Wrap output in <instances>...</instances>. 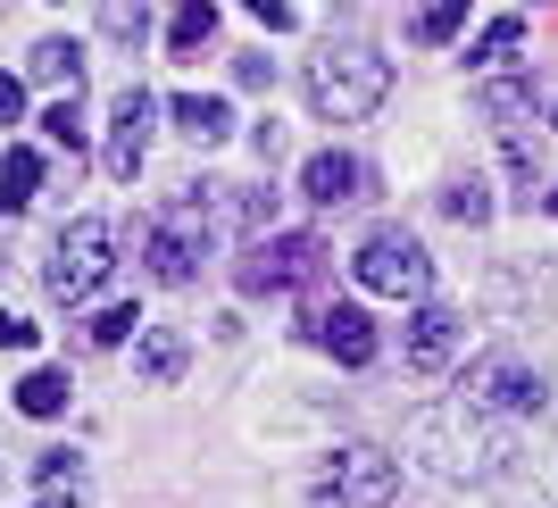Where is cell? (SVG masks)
<instances>
[{
  "label": "cell",
  "mask_w": 558,
  "mask_h": 508,
  "mask_svg": "<svg viewBox=\"0 0 558 508\" xmlns=\"http://www.w3.org/2000/svg\"><path fill=\"white\" fill-rule=\"evenodd\" d=\"M492 409H475V400H434V409H417V425H409V450H417L442 484H484V475H500V467L517 459V442L500 434V425H484Z\"/></svg>",
  "instance_id": "obj_1"
},
{
  "label": "cell",
  "mask_w": 558,
  "mask_h": 508,
  "mask_svg": "<svg viewBox=\"0 0 558 508\" xmlns=\"http://www.w3.org/2000/svg\"><path fill=\"white\" fill-rule=\"evenodd\" d=\"M392 93V59H375L367 43H326L308 59V109L326 125H367Z\"/></svg>",
  "instance_id": "obj_2"
},
{
  "label": "cell",
  "mask_w": 558,
  "mask_h": 508,
  "mask_svg": "<svg viewBox=\"0 0 558 508\" xmlns=\"http://www.w3.org/2000/svg\"><path fill=\"white\" fill-rule=\"evenodd\" d=\"M117 242H109V226L100 217H68L59 226V242H50V267H43V283H50V301H93L100 283H109V267H117Z\"/></svg>",
  "instance_id": "obj_3"
},
{
  "label": "cell",
  "mask_w": 558,
  "mask_h": 508,
  "mask_svg": "<svg viewBox=\"0 0 558 508\" xmlns=\"http://www.w3.org/2000/svg\"><path fill=\"white\" fill-rule=\"evenodd\" d=\"M350 276L367 283V292H384V301H425L434 258H425V242H409V233H367L359 258H350Z\"/></svg>",
  "instance_id": "obj_4"
},
{
  "label": "cell",
  "mask_w": 558,
  "mask_h": 508,
  "mask_svg": "<svg viewBox=\"0 0 558 508\" xmlns=\"http://www.w3.org/2000/svg\"><path fill=\"white\" fill-rule=\"evenodd\" d=\"M201 233H209V201H201V184H184V201L142 233L150 276H159V283H192V267H201Z\"/></svg>",
  "instance_id": "obj_5"
},
{
  "label": "cell",
  "mask_w": 558,
  "mask_h": 508,
  "mask_svg": "<svg viewBox=\"0 0 558 508\" xmlns=\"http://www.w3.org/2000/svg\"><path fill=\"white\" fill-rule=\"evenodd\" d=\"M459 400H475V409H492V416H534L550 392H542V375L525 367L517 350H484V359L466 367V392Z\"/></svg>",
  "instance_id": "obj_6"
},
{
  "label": "cell",
  "mask_w": 558,
  "mask_h": 508,
  "mask_svg": "<svg viewBox=\"0 0 558 508\" xmlns=\"http://www.w3.org/2000/svg\"><path fill=\"white\" fill-rule=\"evenodd\" d=\"M317 276H326L317 233H276V242H251V258H242V292H301Z\"/></svg>",
  "instance_id": "obj_7"
},
{
  "label": "cell",
  "mask_w": 558,
  "mask_h": 508,
  "mask_svg": "<svg viewBox=\"0 0 558 508\" xmlns=\"http://www.w3.org/2000/svg\"><path fill=\"white\" fill-rule=\"evenodd\" d=\"M326 500H342V508H392V492H400V459H384L375 442H350V450H333V467H326Z\"/></svg>",
  "instance_id": "obj_8"
},
{
  "label": "cell",
  "mask_w": 558,
  "mask_h": 508,
  "mask_svg": "<svg viewBox=\"0 0 558 508\" xmlns=\"http://www.w3.org/2000/svg\"><path fill=\"white\" fill-rule=\"evenodd\" d=\"M150 117H159V100L142 93V84H125V93H117V109H109V176H117V184H134V176H142Z\"/></svg>",
  "instance_id": "obj_9"
},
{
  "label": "cell",
  "mask_w": 558,
  "mask_h": 508,
  "mask_svg": "<svg viewBox=\"0 0 558 508\" xmlns=\"http://www.w3.org/2000/svg\"><path fill=\"white\" fill-rule=\"evenodd\" d=\"M308 334H317L342 367H367V359H375V325H367V309H350V301L317 309V317H308Z\"/></svg>",
  "instance_id": "obj_10"
},
{
  "label": "cell",
  "mask_w": 558,
  "mask_h": 508,
  "mask_svg": "<svg viewBox=\"0 0 558 508\" xmlns=\"http://www.w3.org/2000/svg\"><path fill=\"white\" fill-rule=\"evenodd\" d=\"M301 192L317 208H342V201H359V192H367V167L350 159V150H317V159L301 167Z\"/></svg>",
  "instance_id": "obj_11"
},
{
  "label": "cell",
  "mask_w": 558,
  "mask_h": 508,
  "mask_svg": "<svg viewBox=\"0 0 558 508\" xmlns=\"http://www.w3.org/2000/svg\"><path fill=\"white\" fill-rule=\"evenodd\" d=\"M450 350H459V309H442V301H425L417 317H409V367H450Z\"/></svg>",
  "instance_id": "obj_12"
},
{
  "label": "cell",
  "mask_w": 558,
  "mask_h": 508,
  "mask_svg": "<svg viewBox=\"0 0 558 508\" xmlns=\"http://www.w3.org/2000/svg\"><path fill=\"white\" fill-rule=\"evenodd\" d=\"M167 117H175V125H184L192 142H209V150L233 134V109H226L217 93H175V100H167Z\"/></svg>",
  "instance_id": "obj_13"
},
{
  "label": "cell",
  "mask_w": 558,
  "mask_h": 508,
  "mask_svg": "<svg viewBox=\"0 0 558 508\" xmlns=\"http://www.w3.org/2000/svg\"><path fill=\"white\" fill-rule=\"evenodd\" d=\"M43 192V159L34 150H0V217H25Z\"/></svg>",
  "instance_id": "obj_14"
},
{
  "label": "cell",
  "mask_w": 558,
  "mask_h": 508,
  "mask_svg": "<svg viewBox=\"0 0 558 508\" xmlns=\"http://www.w3.org/2000/svg\"><path fill=\"white\" fill-rule=\"evenodd\" d=\"M134 359H142V384H175V375H184V359H192V350H184V334H175V325H150V334H142V350H134Z\"/></svg>",
  "instance_id": "obj_15"
},
{
  "label": "cell",
  "mask_w": 558,
  "mask_h": 508,
  "mask_svg": "<svg viewBox=\"0 0 558 508\" xmlns=\"http://www.w3.org/2000/svg\"><path fill=\"white\" fill-rule=\"evenodd\" d=\"M34 84H59V93H84V50L68 43V34H50V43H34Z\"/></svg>",
  "instance_id": "obj_16"
},
{
  "label": "cell",
  "mask_w": 558,
  "mask_h": 508,
  "mask_svg": "<svg viewBox=\"0 0 558 508\" xmlns=\"http://www.w3.org/2000/svg\"><path fill=\"white\" fill-rule=\"evenodd\" d=\"M201 43H217V0H184L175 25H167V50H175V59H192Z\"/></svg>",
  "instance_id": "obj_17"
},
{
  "label": "cell",
  "mask_w": 558,
  "mask_h": 508,
  "mask_svg": "<svg viewBox=\"0 0 558 508\" xmlns=\"http://www.w3.org/2000/svg\"><path fill=\"white\" fill-rule=\"evenodd\" d=\"M34 484H43V500H68V492H84V459L75 450H34Z\"/></svg>",
  "instance_id": "obj_18"
},
{
  "label": "cell",
  "mask_w": 558,
  "mask_h": 508,
  "mask_svg": "<svg viewBox=\"0 0 558 508\" xmlns=\"http://www.w3.org/2000/svg\"><path fill=\"white\" fill-rule=\"evenodd\" d=\"M68 392H75V384H68L59 367H34V375L17 384V409H25V416H59V409H68Z\"/></svg>",
  "instance_id": "obj_19"
},
{
  "label": "cell",
  "mask_w": 558,
  "mask_h": 508,
  "mask_svg": "<svg viewBox=\"0 0 558 508\" xmlns=\"http://www.w3.org/2000/svg\"><path fill=\"white\" fill-rule=\"evenodd\" d=\"M517 50H525V17H492L484 34H475V50H466V59H475V68H492V59H517Z\"/></svg>",
  "instance_id": "obj_20"
},
{
  "label": "cell",
  "mask_w": 558,
  "mask_h": 508,
  "mask_svg": "<svg viewBox=\"0 0 558 508\" xmlns=\"http://www.w3.org/2000/svg\"><path fill=\"white\" fill-rule=\"evenodd\" d=\"M100 25H109V43H142L150 34V0H100Z\"/></svg>",
  "instance_id": "obj_21"
},
{
  "label": "cell",
  "mask_w": 558,
  "mask_h": 508,
  "mask_svg": "<svg viewBox=\"0 0 558 508\" xmlns=\"http://www.w3.org/2000/svg\"><path fill=\"white\" fill-rule=\"evenodd\" d=\"M459 17H466V0H425L417 17H409V34H417V43H450Z\"/></svg>",
  "instance_id": "obj_22"
},
{
  "label": "cell",
  "mask_w": 558,
  "mask_h": 508,
  "mask_svg": "<svg viewBox=\"0 0 558 508\" xmlns=\"http://www.w3.org/2000/svg\"><path fill=\"white\" fill-rule=\"evenodd\" d=\"M43 134L59 142V150H75V159H84V109H75V93H68V100H50V109H43Z\"/></svg>",
  "instance_id": "obj_23"
},
{
  "label": "cell",
  "mask_w": 558,
  "mask_h": 508,
  "mask_svg": "<svg viewBox=\"0 0 558 508\" xmlns=\"http://www.w3.org/2000/svg\"><path fill=\"white\" fill-rule=\"evenodd\" d=\"M442 208L459 217V226H484V217H492V192H484V176H459V184L442 192Z\"/></svg>",
  "instance_id": "obj_24"
},
{
  "label": "cell",
  "mask_w": 558,
  "mask_h": 508,
  "mask_svg": "<svg viewBox=\"0 0 558 508\" xmlns=\"http://www.w3.org/2000/svg\"><path fill=\"white\" fill-rule=\"evenodd\" d=\"M484 109H492V117H534V84H492Z\"/></svg>",
  "instance_id": "obj_25"
},
{
  "label": "cell",
  "mask_w": 558,
  "mask_h": 508,
  "mask_svg": "<svg viewBox=\"0 0 558 508\" xmlns=\"http://www.w3.org/2000/svg\"><path fill=\"white\" fill-rule=\"evenodd\" d=\"M134 325H142V309H134V301H117V309H100V317H93V342H125Z\"/></svg>",
  "instance_id": "obj_26"
},
{
  "label": "cell",
  "mask_w": 558,
  "mask_h": 508,
  "mask_svg": "<svg viewBox=\"0 0 558 508\" xmlns=\"http://www.w3.org/2000/svg\"><path fill=\"white\" fill-rule=\"evenodd\" d=\"M0 350H34V325H25L17 309H0Z\"/></svg>",
  "instance_id": "obj_27"
},
{
  "label": "cell",
  "mask_w": 558,
  "mask_h": 508,
  "mask_svg": "<svg viewBox=\"0 0 558 508\" xmlns=\"http://www.w3.org/2000/svg\"><path fill=\"white\" fill-rule=\"evenodd\" d=\"M17 117H25V84H17V75H0V125H17Z\"/></svg>",
  "instance_id": "obj_28"
},
{
  "label": "cell",
  "mask_w": 558,
  "mask_h": 508,
  "mask_svg": "<svg viewBox=\"0 0 558 508\" xmlns=\"http://www.w3.org/2000/svg\"><path fill=\"white\" fill-rule=\"evenodd\" d=\"M258 25H276V34H292V0H251Z\"/></svg>",
  "instance_id": "obj_29"
},
{
  "label": "cell",
  "mask_w": 558,
  "mask_h": 508,
  "mask_svg": "<svg viewBox=\"0 0 558 508\" xmlns=\"http://www.w3.org/2000/svg\"><path fill=\"white\" fill-rule=\"evenodd\" d=\"M34 508H68V500H34Z\"/></svg>",
  "instance_id": "obj_30"
},
{
  "label": "cell",
  "mask_w": 558,
  "mask_h": 508,
  "mask_svg": "<svg viewBox=\"0 0 558 508\" xmlns=\"http://www.w3.org/2000/svg\"><path fill=\"white\" fill-rule=\"evenodd\" d=\"M550 208H558V192H550Z\"/></svg>",
  "instance_id": "obj_31"
},
{
  "label": "cell",
  "mask_w": 558,
  "mask_h": 508,
  "mask_svg": "<svg viewBox=\"0 0 558 508\" xmlns=\"http://www.w3.org/2000/svg\"><path fill=\"white\" fill-rule=\"evenodd\" d=\"M0 9H9V0H0Z\"/></svg>",
  "instance_id": "obj_32"
}]
</instances>
